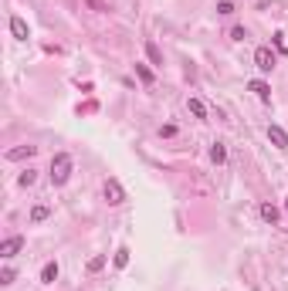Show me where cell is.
Listing matches in <instances>:
<instances>
[{
    "mask_svg": "<svg viewBox=\"0 0 288 291\" xmlns=\"http://www.w3.org/2000/svg\"><path fill=\"white\" fill-rule=\"evenodd\" d=\"M68 176H71V156H68V153H58V156L51 159V183L61 186V183H68Z\"/></svg>",
    "mask_w": 288,
    "mask_h": 291,
    "instance_id": "6da1fadb",
    "label": "cell"
},
{
    "mask_svg": "<svg viewBox=\"0 0 288 291\" xmlns=\"http://www.w3.org/2000/svg\"><path fill=\"white\" fill-rule=\"evenodd\" d=\"M255 65H258V71H271V68L278 65L275 51H271V47H258L255 51Z\"/></svg>",
    "mask_w": 288,
    "mask_h": 291,
    "instance_id": "7a4b0ae2",
    "label": "cell"
},
{
    "mask_svg": "<svg viewBox=\"0 0 288 291\" xmlns=\"http://www.w3.org/2000/svg\"><path fill=\"white\" fill-rule=\"evenodd\" d=\"M105 200H109L112 207H119V203L126 200V190H122L119 179H105Z\"/></svg>",
    "mask_w": 288,
    "mask_h": 291,
    "instance_id": "3957f363",
    "label": "cell"
},
{
    "mask_svg": "<svg viewBox=\"0 0 288 291\" xmlns=\"http://www.w3.org/2000/svg\"><path fill=\"white\" fill-rule=\"evenodd\" d=\"M21 247H24V237H7V240L0 244V258H14Z\"/></svg>",
    "mask_w": 288,
    "mask_h": 291,
    "instance_id": "277c9868",
    "label": "cell"
},
{
    "mask_svg": "<svg viewBox=\"0 0 288 291\" xmlns=\"http://www.w3.org/2000/svg\"><path fill=\"white\" fill-rule=\"evenodd\" d=\"M268 139H271L278 149H288V132L281 129V125H268Z\"/></svg>",
    "mask_w": 288,
    "mask_h": 291,
    "instance_id": "5b68a950",
    "label": "cell"
},
{
    "mask_svg": "<svg viewBox=\"0 0 288 291\" xmlns=\"http://www.w3.org/2000/svg\"><path fill=\"white\" fill-rule=\"evenodd\" d=\"M34 153H37V146H14V149H7V159H31Z\"/></svg>",
    "mask_w": 288,
    "mask_h": 291,
    "instance_id": "8992f818",
    "label": "cell"
},
{
    "mask_svg": "<svg viewBox=\"0 0 288 291\" xmlns=\"http://www.w3.org/2000/svg\"><path fill=\"white\" fill-rule=\"evenodd\" d=\"M11 34L14 37H17V41H27V21H24V17H11Z\"/></svg>",
    "mask_w": 288,
    "mask_h": 291,
    "instance_id": "52a82bcc",
    "label": "cell"
},
{
    "mask_svg": "<svg viewBox=\"0 0 288 291\" xmlns=\"http://www.w3.org/2000/svg\"><path fill=\"white\" fill-rule=\"evenodd\" d=\"M261 220L271 224V227L278 224V207H275V203H261Z\"/></svg>",
    "mask_w": 288,
    "mask_h": 291,
    "instance_id": "ba28073f",
    "label": "cell"
},
{
    "mask_svg": "<svg viewBox=\"0 0 288 291\" xmlns=\"http://www.w3.org/2000/svg\"><path fill=\"white\" fill-rule=\"evenodd\" d=\"M248 88L255 91V95H258V99H261V102H271V88H268L265 81H251V85H248Z\"/></svg>",
    "mask_w": 288,
    "mask_h": 291,
    "instance_id": "9c48e42d",
    "label": "cell"
},
{
    "mask_svg": "<svg viewBox=\"0 0 288 291\" xmlns=\"http://www.w3.org/2000/svg\"><path fill=\"white\" fill-rule=\"evenodd\" d=\"M48 213H51V207L48 203H37L31 210V224H41V220H48Z\"/></svg>",
    "mask_w": 288,
    "mask_h": 291,
    "instance_id": "30bf717a",
    "label": "cell"
},
{
    "mask_svg": "<svg viewBox=\"0 0 288 291\" xmlns=\"http://www.w3.org/2000/svg\"><path fill=\"white\" fill-rule=\"evenodd\" d=\"M41 281H45V284H55V281H58V264H55V261H51V264H45Z\"/></svg>",
    "mask_w": 288,
    "mask_h": 291,
    "instance_id": "8fae6325",
    "label": "cell"
},
{
    "mask_svg": "<svg viewBox=\"0 0 288 291\" xmlns=\"http://www.w3.org/2000/svg\"><path fill=\"white\" fill-rule=\"evenodd\" d=\"M146 55H149V61H153V65H163V51L156 47V41H146Z\"/></svg>",
    "mask_w": 288,
    "mask_h": 291,
    "instance_id": "7c38bea8",
    "label": "cell"
},
{
    "mask_svg": "<svg viewBox=\"0 0 288 291\" xmlns=\"http://www.w3.org/2000/svg\"><path fill=\"white\" fill-rule=\"evenodd\" d=\"M187 109H190L193 115H197V119H203V115H207V105H203L200 99H190V102H187Z\"/></svg>",
    "mask_w": 288,
    "mask_h": 291,
    "instance_id": "4fadbf2b",
    "label": "cell"
},
{
    "mask_svg": "<svg viewBox=\"0 0 288 291\" xmlns=\"http://www.w3.org/2000/svg\"><path fill=\"white\" fill-rule=\"evenodd\" d=\"M211 159H214V163H224V159H227V149H224V142H214V146H211Z\"/></svg>",
    "mask_w": 288,
    "mask_h": 291,
    "instance_id": "5bb4252c",
    "label": "cell"
},
{
    "mask_svg": "<svg viewBox=\"0 0 288 291\" xmlns=\"http://www.w3.org/2000/svg\"><path fill=\"white\" fill-rule=\"evenodd\" d=\"M136 75H139V81H143V85H153V71H149L146 65H136Z\"/></svg>",
    "mask_w": 288,
    "mask_h": 291,
    "instance_id": "9a60e30c",
    "label": "cell"
},
{
    "mask_svg": "<svg viewBox=\"0 0 288 291\" xmlns=\"http://www.w3.org/2000/svg\"><path fill=\"white\" fill-rule=\"evenodd\" d=\"M129 264V247H119L115 251V268H126Z\"/></svg>",
    "mask_w": 288,
    "mask_h": 291,
    "instance_id": "2e32d148",
    "label": "cell"
},
{
    "mask_svg": "<svg viewBox=\"0 0 288 291\" xmlns=\"http://www.w3.org/2000/svg\"><path fill=\"white\" fill-rule=\"evenodd\" d=\"M34 179H37V173H34V169H24L21 176H17V183H21V186H31Z\"/></svg>",
    "mask_w": 288,
    "mask_h": 291,
    "instance_id": "e0dca14e",
    "label": "cell"
},
{
    "mask_svg": "<svg viewBox=\"0 0 288 291\" xmlns=\"http://www.w3.org/2000/svg\"><path fill=\"white\" fill-rule=\"evenodd\" d=\"M102 268H105V254H95V258L89 261V271L95 274V271H102Z\"/></svg>",
    "mask_w": 288,
    "mask_h": 291,
    "instance_id": "ac0fdd59",
    "label": "cell"
},
{
    "mask_svg": "<svg viewBox=\"0 0 288 291\" xmlns=\"http://www.w3.org/2000/svg\"><path fill=\"white\" fill-rule=\"evenodd\" d=\"M14 278H17V274H14V268H4V271H0V284H14Z\"/></svg>",
    "mask_w": 288,
    "mask_h": 291,
    "instance_id": "d6986e66",
    "label": "cell"
},
{
    "mask_svg": "<svg viewBox=\"0 0 288 291\" xmlns=\"http://www.w3.org/2000/svg\"><path fill=\"white\" fill-rule=\"evenodd\" d=\"M217 14H224V17H227V14H234V4H231V0H224V4H217Z\"/></svg>",
    "mask_w": 288,
    "mask_h": 291,
    "instance_id": "ffe728a7",
    "label": "cell"
},
{
    "mask_svg": "<svg viewBox=\"0 0 288 291\" xmlns=\"http://www.w3.org/2000/svg\"><path fill=\"white\" fill-rule=\"evenodd\" d=\"M244 37H248L244 27H231V41H244Z\"/></svg>",
    "mask_w": 288,
    "mask_h": 291,
    "instance_id": "44dd1931",
    "label": "cell"
},
{
    "mask_svg": "<svg viewBox=\"0 0 288 291\" xmlns=\"http://www.w3.org/2000/svg\"><path fill=\"white\" fill-rule=\"evenodd\" d=\"M285 210H288V203H285Z\"/></svg>",
    "mask_w": 288,
    "mask_h": 291,
    "instance_id": "7402d4cb",
    "label": "cell"
}]
</instances>
